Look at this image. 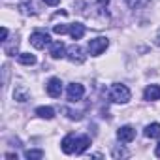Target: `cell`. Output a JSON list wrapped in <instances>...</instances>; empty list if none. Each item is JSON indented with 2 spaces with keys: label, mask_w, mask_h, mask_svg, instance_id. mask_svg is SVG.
Instances as JSON below:
<instances>
[{
  "label": "cell",
  "mask_w": 160,
  "mask_h": 160,
  "mask_svg": "<svg viewBox=\"0 0 160 160\" xmlns=\"http://www.w3.org/2000/svg\"><path fill=\"white\" fill-rule=\"evenodd\" d=\"M145 136L147 138H160V122H152V124H149L147 128H145Z\"/></svg>",
  "instance_id": "obj_13"
},
{
  "label": "cell",
  "mask_w": 160,
  "mask_h": 160,
  "mask_svg": "<svg viewBox=\"0 0 160 160\" xmlns=\"http://www.w3.org/2000/svg\"><path fill=\"white\" fill-rule=\"evenodd\" d=\"M134 138H136V130L132 126H121L117 130V139L122 141V143H130Z\"/></svg>",
  "instance_id": "obj_7"
},
{
  "label": "cell",
  "mask_w": 160,
  "mask_h": 160,
  "mask_svg": "<svg viewBox=\"0 0 160 160\" xmlns=\"http://www.w3.org/2000/svg\"><path fill=\"white\" fill-rule=\"evenodd\" d=\"M108 45H109V40L108 38H102V36L100 38H94V40L89 42V53L94 55V57L96 55H102L108 49Z\"/></svg>",
  "instance_id": "obj_3"
},
{
  "label": "cell",
  "mask_w": 160,
  "mask_h": 160,
  "mask_svg": "<svg viewBox=\"0 0 160 160\" xmlns=\"http://www.w3.org/2000/svg\"><path fill=\"white\" fill-rule=\"evenodd\" d=\"M89 145H91V138L89 136H79V138H75V154L85 152L89 149Z\"/></svg>",
  "instance_id": "obj_9"
},
{
  "label": "cell",
  "mask_w": 160,
  "mask_h": 160,
  "mask_svg": "<svg viewBox=\"0 0 160 160\" xmlns=\"http://www.w3.org/2000/svg\"><path fill=\"white\" fill-rule=\"evenodd\" d=\"M66 94H68V100L70 102H79V100L83 98V94H85V87L81 83H70Z\"/></svg>",
  "instance_id": "obj_4"
},
{
  "label": "cell",
  "mask_w": 160,
  "mask_h": 160,
  "mask_svg": "<svg viewBox=\"0 0 160 160\" xmlns=\"http://www.w3.org/2000/svg\"><path fill=\"white\" fill-rule=\"evenodd\" d=\"M62 152L64 154H73L75 152V136L73 134H68L64 139H62Z\"/></svg>",
  "instance_id": "obj_8"
},
{
  "label": "cell",
  "mask_w": 160,
  "mask_h": 160,
  "mask_svg": "<svg viewBox=\"0 0 160 160\" xmlns=\"http://www.w3.org/2000/svg\"><path fill=\"white\" fill-rule=\"evenodd\" d=\"M53 32L55 34H66V32H70V25H55Z\"/></svg>",
  "instance_id": "obj_18"
},
{
  "label": "cell",
  "mask_w": 160,
  "mask_h": 160,
  "mask_svg": "<svg viewBox=\"0 0 160 160\" xmlns=\"http://www.w3.org/2000/svg\"><path fill=\"white\" fill-rule=\"evenodd\" d=\"M30 43H32V47H36V49H45V47L51 43V36H49L47 32L36 30V32L30 34Z\"/></svg>",
  "instance_id": "obj_2"
},
{
  "label": "cell",
  "mask_w": 160,
  "mask_h": 160,
  "mask_svg": "<svg viewBox=\"0 0 160 160\" xmlns=\"http://www.w3.org/2000/svg\"><path fill=\"white\" fill-rule=\"evenodd\" d=\"M49 55H51L53 58H62V57L66 55L64 43H62V42H53V43H51V49H49Z\"/></svg>",
  "instance_id": "obj_10"
},
{
  "label": "cell",
  "mask_w": 160,
  "mask_h": 160,
  "mask_svg": "<svg viewBox=\"0 0 160 160\" xmlns=\"http://www.w3.org/2000/svg\"><path fill=\"white\" fill-rule=\"evenodd\" d=\"M111 100L113 102H117V104H126L128 100H130V89L126 87V85H121V83H117V85H113L111 87Z\"/></svg>",
  "instance_id": "obj_1"
},
{
  "label": "cell",
  "mask_w": 160,
  "mask_h": 160,
  "mask_svg": "<svg viewBox=\"0 0 160 160\" xmlns=\"http://www.w3.org/2000/svg\"><path fill=\"white\" fill-rule=\"evenodd\" d=\"M43 2H45L47 6H57V4L60 2V0H43Z\"/></svg>",
  "instance_id": "obj_19"
},
{
  "label": "cell",
  "mask_w": 160,
  "mask_h": 160,
  "mask_svg": "<svg viewBox=\"0 0 160 160\" xmlns=\"http://www.w3.org/2000/svg\"><path fill=\"white\" fill-rule=\"evenodd\" d=\"M13 96H15L17 102H27V100H28V94H27V91H23V89H17V91L13 92Z\"/></svg>",
  "instance_id": "obj_16"
},
{
  "label": "cell",
  "mask_w": 160,
  "mask_h": 160,
  "mask_svg": "<svg viewBox=\"0 0 160 160\" xmlns=\"http://www.w3.org/2000/svg\"><path fill=\"white\" fill-rule=\"evenodd\" d=\"M19 62L25 64V66H32V64H36V57L30 55V53H21L19 55Z\"/></svg>",
  "instance_id": "obj_15"
},
{
  "label": "cell",
  "mask_w": 160,
  "mask_h": 160,
  "mask_svg": "<svg viewBox=\"0 0 160 160\" xmlns=\"http://www.w3.org/2000/svg\"><path fill=\"white\" fill-rule=\"evenodd\" d=\"M143 96H145V100H160V87L158 85H149L147 89H145V92H143Z\"/></svg>",
  "instance_id": "obj_12"
},
{
  "label": "cell",
  "mask_w": 160,
  "mask_h": 160,
  "mask_svg": "<svg viewBox=\"0 0 160 160\" xmlns=\"http://www.w3.org/2000/svg\"><path fill=\"white\" fill-rule=\"evenodd\" d=\"M45 91H47V94H49L51 98H58V96L62 94V81H60L58 77L49 79V83H47Z\"/></svg>",
  "instance_id": "obj_5"
},
{
  "label": "cell",
  "mask_w": 160,
  "mask_h": 160,
  "mask_svg": "<svg viewBox=\"0 0 160 160\" xmlns=\"http://www.w3.org/2000/svg\"><path fill=\"white\" fill-rule=\"evenodd\" d=\"M66 55H68V58H70L72 62H75V64H83V62H85V55H83V49L79 47V45H70Z\"/></svg>",
  "instance_id": "obj_6"
},
{
  "label": "cell",
  "mask_w": 160,
  "mask_h": 160,
  "mask_svg": "<svg viewBox=\"0 0 160 160\" xmlns=\"http://www.w3.org/2000/svg\"><path fill=\"white\" fill-rule=\"evenodd\" d=\"M154 154H156V156H160V143L154 147Z\"/></svg>",
  "instance_id": "obj_21"
},
{
  "label": "cell",
  "mask_w": 160,
  "mask_h": 160,
  "mask_svg": "<svg viewBox=\"0 0 160 160\" xmlns=\"http://www.w3.org/2000/svg\"><path fill=\"white\" fill-rule=\"evenodd\" d=\"M25 156L28 160H38V158H43V151H27Z\"/></svg>",
  "instance_id": "obj_17"
},
{
  "label": "cell",
  "mask_w": 160,
  "mask_h": 160,
  "mask_svg": "<svg viewBox=\"0 0 160 160\" xmlns=\"http://www.w3.org/2000/svg\"><path fill=\"white\" fill-rule=\"evenodd\" d=\"M70 36H72L73 40H81V38L85 36V25H81V23L70 25Z\"/></svg>",
  "instance_id": "obj_11"
},
{
  "label": "cell",
  "mask_w": 160,
  "mask_h": 160,
  "mask_svg": "<svg viewBox=\"0 0 160 160\" xmlns=\"http://www.w3.org/2000/svg\"><path fill=\"white\" fill-rule=\"evenodd\" d=\"M6 38H8V28L4 27V28H2V42H6Z\"/></svg>",
  "instance_id": "obj_20"
},
{
  "label": "cell",
  "mask_w": 160,
  "mask_h": 160,
  "mask_svg": "<svg viewBox=\"0 0 160 160\" xmlns=\"http://www.w3.org/2000/svg\"><path fill=\"white\" fill-rule=\"evenodd\" d=\"M36 115L42 117V119H47V121H49V119L55 117V109H53V108H45V106H42V108L36 109Z\"/></svg>",
  "instance_id": "obj_14"
}]
</instances>
